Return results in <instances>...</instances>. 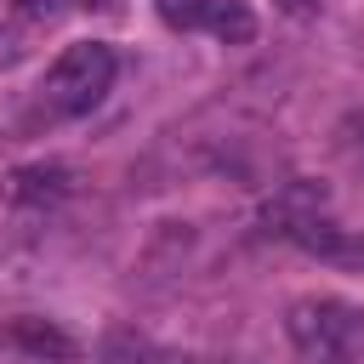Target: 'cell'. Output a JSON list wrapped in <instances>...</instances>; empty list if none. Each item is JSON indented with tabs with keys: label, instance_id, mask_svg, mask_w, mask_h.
I'll list each match as a JSON object with an SVG mask.
<instances>
[{
	"label": "cell",
	"instance_id": "52a82bcc",
	"mask_svg": "<svg viewBox=\"0 0 364 364\" xmlns=\"http://www.w3.org/2000/svg\"><path fill=\"white\" fill-rule=\"evenodd\" d=\"M102 6H114V0H17V11L34 17V23H51V17H68V11H102Z\"/></svg>",
	"mask_w": 364,
	"mask_h": 364
},
{
	"label": "cell",
	"instance_id": "5b68a950",
	"mask_svg": "<svg viewBox=\"0 0 364 364\" xmlns=\"http://www.w3.org/2000/svg\"><path fill=\"white\" fill-rule=\"evenodd\" d=\"M68 193V171L63 165H17L6 176V199L11 205H57Z\"/></svg>",
	"mask_w": 364,
	"mask_h": 364
},
{
	"label": "cell",
	"instance_id": "7a4b0ae2",
	"mask_svg": "<svg viewBox=\"0 0 364 364\" xmlns=\"http://www.w3.org/2000/svg\"><path fill=\"white\" fill-rule=\"evenodd\" d=\"M290 336L307 358L324 364H347V347L358 336V313L347 301H296L290 307Z\"/></svg>",
	"mask_w": 364,
	"mask_h": 364
},
{
	"label": "cell",
	"instance_id": "6da1fadb",
	"mask_svg": "<svg viewBox=\"0 0 364 364\" xmlns=\"http://www.w3.org/2000/svg\"><path fill=\"white\" fill-rule=\"evenodd\" d=\"M108 85H114V51L102 46V40H80V46H68L51 68H46V102H51V114H91L102 97H108Z\"/></svg>",
	"mask_w": 364,
	"mask_h": 364
},
{
	"label": "cell",
	"instance_id": "3957f363",
	"mask_svg": "<svg viewBox=\"0 0 364 364\" xmlns=\"http://www.w3.org/2000/svg\"><path fill=\"white\" fill-rule=\"evenodd\" d=\"M279 239L301 245L307 256H318V262H330V267H341V273H364V233H358V228H336V222H324L318 210H313V216H296Z\"/></svg>",
	"mask_w": 364,
	"mask_h": 364
},
{
	"label": "cell",
	"instance_id": "ba28073f",
	"mask_svg": "<svg viewBox=\"0 0 364 364\" xmlns=\"http://www.w3.org/2000/svg\"><path fill=\"white\" fill-rule=\"evenodd\" d=\"M165 28H205V0H154Z\"/></svg>",
	"mask_w": 364,
	"mask_h": 364
},
{
	"label": "cell",
	"instance_id": "9c48e42d",
	"mask_svg": "<svg viewBox=\"0 0 364 364\" xmlns=\"http://www.w3.org/2000/svg\"><path fill=\"white\" fill-rule=\"evenodd\" d=\"M273 6H279L284 17H296V23H307V17H318L330 0H273Z\"/></svg>",
	"mask_w": 364,
	"mask_h": 364
},
{
	"label": "cell",
	"instance_id": "8992f818",
	"mask_svg": "<svg viewBox=\"0 0 364 364\" xmlns=\"http://www.w3.org/2000/svg\"><path fill=\"white\" fill-rule=\"evenodd\" d=\"M205 28L222 46H250L256 40V11L245 0H205Z\"/></svg>",
	"mask_w": 364,
	"mask_h": 364
},
{
	"label": "cell",
	"instance_id": "277c9868",
	"mask_svg": "<svg viewBox=\"0 0 364 364\" xmlns=\"http://www.w3.org/2000/svg\"><path fill=\"white\" fill-rule=\"evenodd\" d=\"M6 341L11 347H23L28 358H51V364H68L80 347H74V336L63 330V324H51V318H34V313H23V318H11L6 324Z\"/></svg>",
	"mask_w": 364,
	"mask_h": 364
}]
</instances>
